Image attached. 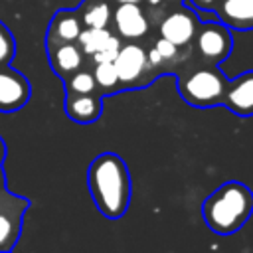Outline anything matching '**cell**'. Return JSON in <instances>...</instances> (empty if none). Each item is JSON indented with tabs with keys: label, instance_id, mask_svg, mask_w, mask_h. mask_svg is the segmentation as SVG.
I'll return each instance as SVG.
<instances>
[{
	"label": "cell",
	"instance_id": "1",
	"mask_svg": "<svg viewBox=\"0 0 253 253\" xmlns=\"http://www.w3.org/2000/svg\"><path fill=\"white\" fill-rule=\"evenodd\" d=\"M89 194L97 210L107 219H119L125 215L130 204V174L126 162L115 152H103L95 156L87 170Z\"/></svg>",
	"mask_w": 253,
	"mask_h": 253
},
{
	"label": "cell",
	"instance_id": "2",
	"mask_svg": "<svg viewBox=\"0 0 253 253\" xmlns=\"http://www.w3.org/2000/svg\"><path fill=\"white\" fill-rule=\"evenodd\" d=\"M253 213V192L237 180H229L213 190L202 204L206 225L217 235H231L245 225Z\"/></svg>",
	"mask_w": 253,
	"mask_h": 253
},
{
	"label": "cell",
	"instance_id": "3",
	"mask_svg": "<svg viewBox=\"0 0 253 253\" xmlns=\"http://www.w3.org/2000/svg\"><path fill=\"white\" fill-rule=\"evenodd\" d=\"M227 79L221 69L213 63L194 69L186 77L178 79V93L180 97L192 107H215L223 105Z\"/></svg>",
	"mask_w": 253,
	"mask_h": 253
},
{
	"label": "cell",
	"instance_id": "4",
	"mask_svg": "<svg viewBox=\"0 0 253 253\" xmlns=\"http://www.w3.org/2000/svg\"><path fill=\"white\" fill-rule=\"evenodd\" d=\"M196 40V49L200 53V57L206 63H221L233 49V38L229 28L215 20V22H206L202 24V28L196 32L194 36Z\"/></svg>",
	"mask_w": 253,
	"mask_h": 253
},
{
	"label": "cell",
	"instance_id": "5",
	"mask_svg": "<svg viewBox=\"0 0 253 253\" xmlns=\"http://www.w3.org/2000/svg\"><path fill=\"white\" fill-rule=\"evenodd\" d=\"M28 210V200L18 198L6 190L0 192V251L14 249L20 227H22V215Z\"/></svg>",
	"mask_w": 253,
	"mask_h": 253
},
{
	"label": "cell",
	"instance_id": "6",
	"mask_svg": "<svg viewBox=\"0 0 253 253\" xmlns=\"http://www.w3.org/2000/svg\"><path fill=\"white\" fill-rule=\"evenodd\" d=\"M32 95L30 81L24 73L10 67V63L0 65V113H14L22 109Z\"/></svg>",
	"mask_w": 253,
	"mask_h": 253
},
{
	"label": "cell",
	"instance_id": "7",
	"mask_svg": "<svg viewBox=\"0 0 253 253\" xmlns=\"http://www.w3.org/2000/svg\"><path fill=\"white\" fill-rule=\"evenodd\" d=\"M196 32H198L196 14L186 4H182V8H178V10L164 14V18L160 20V26H158L160 38H166L168 42H172L180 47L188 45L194 40Z\"/></svg>",
	"mask_w": 253,
	"mask_h": 253
},
{
	"label": "cell",
	"instance_id": "8",
	"mask_svg": "<svg viewBox=\"0 0 253 253\" xmlns=\"http://www.w3.org/2000/svg\"><path fill=\"white\" fill-rule=\"evenodd\" d=\"M113 65L119 75V85L132 87L148 69L146 49L138 43H125V45L121 43V47L113 59Z\"/></svg>",
	"mask_w": 253,
	"mask_h": 253
},
{
	"label": "cell",
	"instance_id": "9",
	"mask_svg": "<svg viewBox=\"0 0 253 253\" xmlns=\"http://www.w3.org/2000/svg\"><path fill=\"white\" fill-rule=\"evenodd\" d=\"M113 22L119 38L125 40H140L150 30V22L136 2H119L113 10Z\"/></svg>",
	"mask_w": 253,
	"mask_h": 253
},
{
	"label": "cell",
	"instance_id": "10",
	"mask_svg": "<svg viewBox=\"0 0 253 253\" xmlns=\"http://www.w3.org/2000/svg\"><path fill=\"white\" fill-rule=\"evenodd\" d=\"M223 105L239 117L253 115V69L239 73L235 79L227 81Z\"/></svg>",
	"mask_w": 253,
	"mask_h": 253
},
{
	"label": "cell",
	"instance_id": "11",
	"mask_svg": "<svg viewBox=\"0 0 253 253\" xmlns=\"http://www.w3.org/2000/svg\"><path fill=\"white\" fill-rule=\"evenodd\" d=\"M103 113V99L95 93H67L65 97V115L79 123L91 125Z\"/></svg>",
	"mask_w": 253,
	"mask_h": 253
},
{
	"label": "cell",
	"instance_id": "12",
	"mask_svg": "<svg viewBox=\"0 0 253 253\" xmlns=\"http://www.w3.org/2000/svg\"><path fill=\"white\" fill-rule=\"evenodd\" d=\"M215 12L229 30H253V0H219Z\"/></svg>",
	"mask_w": 253,
	"mask_h": 253
},
{
	"label": "cell",
	"instance_id": "13",
	"mask_svg": "<svg viewBox=\"0 0 253 253\" xmlns=\"http://www.w3.org/2000/svg\"><path fill=\"white\" fill-rule=\"evenodd\" d=\"M83 30V22L69 10L57 12L55 18L49 24V34H47V43H67V42H77L79 34ZM51 47V45H49Z\"/></svg>",
	"mask_w": 253,
	"mask_h": 253
},
{
	"label": "cell",
	"instance_id": "14",
	"mask_svg": "<svg viewBox=\"0 0 253 253\" xmlns=\"http://www.w3.org/2000/svg\"><path fill=\"white\" fill-rule=\"evenodd\" d=\"M83 51L79 45H75V42H67V43H57L49 47V61L53 71H57L59 75H69L73 71H77L83 65Z\"/></svg>",
	"mask_w": 253,
	"mask_h": 253
},
{
	"label": "cell",
	"instance_id": "15",
	"mask_svg": "<svg viewBox=\"0 0 253 253\" xmlns=\"http://www.w3.org/2000/svg\"><path fill=\"white\" fill-rule=\"evenodd\" d=\"M109 38H111V32L107 28H83L77 42L85 55H93L107 43Z\"/></svg>",
	"mask_w": 253,
	"mask_h": 253
},
{
	"label": "cell",
	"instance_id": "16",
	"mask_svg": "<svg viewBox=\"0 0 253 253\" xmlns=\"http://www.w3.org/2000/svg\"><path fill=\"white\" fill-rule=\"evenodd\" d=\"M111 18H113V10H111L109 2H103V0L91 4L81 14V22L85 28H107Z\"/></svg>",
	"mask_w": 253,
	"mask_h": 253
},
{
	"label": "cell",
	"instance_id": "17",
	"mask_svg": "<svg viewBox=\"0 0 253 253\" xmlns=\"http://www.w3.org/2000/svg\"><path fill=\"white\" fill-rule=\"evenodd\" d=\"M97 83L93 77V71L89 69H77L69 75H65V91L67 93H95Z\"/></svg>",
	"mask_w": 253,
	"mask_h": 253
},
{
	"label": "cell",
	"instance_id": "18",
	"mask_svg": "<svg viewBox=\"0 0 253 253\" xmlns=\"http://www.w3.org/2000/svg\"><path fill=\"white\" fill-rule=\"evenodd\" d=\"M93 77H95L97 87H99L103 93H111V91H115V89L119 87V75H117V69H115L113 61L95 63Z\"/></svg>",
	"mask_w": 253,
	"mask_h": 253
},
{
	"label": "cell",
	"instance_id": "19",
	"mask_svg": "<svg viewBox=\"0 0 253 253\" xmlns=\"http://www.w3.org/2000/svg\"><path fill=\"white\" fill-rule=\"evenodd\" d=\"M16 55V42L6 24L0 22V65L10 63Z\"/></svg>",
	"mask_w": 253,
	"mask_h": 253
},
{
	"label": "cell",
	"instance_id": "20",
	"mask_svg": "<svg viewBox=\"0 0 253 253\" xmlns=\"http://www.w3.org/2000/svg\"><path fill=\"white\" fill-rule=\"evenodd\" d=\"M119 47H121V38H119V36H115V34H111V38L107 40V43H105L99 51H95L91 57H93V61H95V63L113 61V59H115V55H117V51H119Z\"/></svg>",
	"mask_w": 253,
	"mask_h": 253
},
{
	"label": "cell",
	"instance_id": "21",
	"mask_svg": "<svg viewBox=\"0 0 253 253\" xmlns=\"http://www.w3.org/2000/svg\"><path fill=\"white\" fill-rule=\"evenodd\" d=\"M152 47L160 53V57L164 59V63H168V61H176V59H178V55H180V45H176V43L168 42L166 38H158V40L154 42V45H152Z\"/></svg>",
	"mask_w": 253,
	"mask_h": 253
},
{
	"label": "cell",
	"instance_id": "22",
	"mask_svg": "<svg viewBox=\"0 0 253 253\" xmlns=\"http://www.w3.org/2000/svg\"><path fill=\"white\" fill-rule=\"evenodd\" d=\"M190 8L194 10V14H196L198 22H202V24H206V22H215V20H219V18H217V12H215V10H206V8H194V6H190Z\"/></svg>",
	"mask_w": 253,
	"mask_h": 253
},
{
	"label": "cell",
	"instance_id": "23",
	"mask_svg": "<svg viewBox=\"0 0 253 253\" xmlns=\"http://www.w3.org/2000/svg\"><path fill=\"white\" fill-rule=\"evenodd\" d=\"M186 6H194V8H206V10H215L219 0H182Z\"/></svg>",
	"mask_w": 253,
	"mask_h": 253
},
{
	"label": "cell",
	"instance_id": "24",
	"mask_svg": "<svg viewBox=\"0 0 253 253\" xmlns=\"http://www.w3.org/2000/svg\"><path fill=\"white\" fill-rule=\"evenodd\" d=\"M144 2H146L150 8H158V6H162V4H164V0H144Z\"/></svg>",
	"mask_w": 253,
	"mask_h": 253
},
{
	"label": "cell",
	"instance_id": "25",
	"mask_svg": "<svg viewBox=\"0 0 253 253\" xmlns=\"http://www.w3.org/2000/svg\"><path fill=\"white\" fill-rule=\"evenodd\" d=\"M4 156H6V144H4V140H2V136H0V162L4 160Z\"/></svg>",
	"mask_w": 253,
	"mask_h": 253
},
{
	"label": "cell",
	"instance_id": "26",
	"mask_svg": "<svg viewBox=\"0 0 253 253\" xmlns=\"http://www.w3.org/2000/svg\"><path fill=\"white\" fill-rule=\"evenodd\" d=\"M4 190V174H2V162H0V192Z\"/></svg>",
	"mask_w": 253,
	"mask_h": 253
},
{
	"label": "cell",
	"instance_id": "27",
	"mask_svg": "<svg viewBox=\"0 0 253 253\" xmlns=\"http://www.w3.org/2000/svg\"><path fill=\"white\" fill-rule=\"evenodd\" d=\"M119 2H136V4H140L142 0H117V4H119Z\"/></svg>",
	"mask_w": 253,
	"mask_h": 253
},
{
	"label": "cell",
	"instance_id": "28",
	"mask_svg": "<svg viewBox=\"0 0 253 253\" xmlns=\"http://www.w3.org/2000/svg\"><path fill=\"white\" fill-rule=\"evenodd\" d=\"M174 2H182V0H174Z\"/></svg>",
	"mask_w": 253,
	"mask_h": 253
}]
</instances>
